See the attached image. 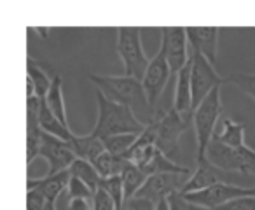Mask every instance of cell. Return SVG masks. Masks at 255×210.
Returning a JSON list of instances; mask_svg holds the SVG:
<instances>
[{
    "label": "cell",
    "instance_id": "5",
    "mask_svg": "<svg viewBox=\"0 0 255 210\" xmlns=\"http://www.w3.org/2000/svg\"><path fill=\"white\" fill-rule=\"evenodd\" d=\"M206 160L229 174L255 175V149L248 146L229 147L213 137L206 151Z\"/></svg>",
    "mask_w": 255,
    "mask_h": 210
},
{
    "label": "cell",
    "instance_id": "31",
    "mask_svg": "<svg viewBox=\"0 0 255 210\" xmlns=\"http://www.w3.org/2000/svg\"><path fill=\"white\" fill-rule=\"evenodd\" d=\"M47 205V198L37 189H28L26 193V210H44Z\"/></svg>",
    "mask_w": 255,
    "mask_h": 210
},
{
    "label": "cell",
    "instance_id": "17",
    "mask_svg": "<svg viewBox=\"0 0 255 210\" xmlns=\"http://www.w3.org/2000/svg\"><path fill=\"white\" fill-rule=\"evenodd\" d=\"M245 130H247L245 123L234 121V119H231V118H224V119H220L219 126H217L215 137L220 142L229 147H245L247 146Z\"/></svg>",
    "mask_w": 255,
    "mask_h": 210
},
{
    "label": "cell",
    "instance_id": "28",
    "mask_svg": "<svg viewBox=\"0 0 255 210\" xmlns=\"http://www.w3.org/2000/svg\"><path fill=\"white\" fill-rule=\"evenodd\" d=\"M100 188L105 189L107 195H109L110 198L114 200L117 210H121V207H123L124 202H126V196H124V186H123V179H121V175L103 179L102 186H100Z\"/></svg>",
    "mask_w": 255,
    "mask_h": 210
},
{
    "label": "cell",
    "instance_id": "13",
    "mask_svg": "<svg viewBox=\"0 0 255 210\" xmlns=\"http://www.w3.org/2000/svg\"><path fill=\"white\" fill-rule=\"evenodd\" d=\"M185 28H187V39L191 49L203 54L206 60H210L215 65L217 54H219V26H185Z\"/></svg>",
    "mask_w": 255,
    "mask_h": 210
},
{
    "label": "cell",
    "instance_id": "36",
    "mask_svg": "<svg viewBox=\"0 0 255 210\" xmlns=\"http://www.w3.org/2000/svg\"><path fill=\"white\" fill-rule=\"evenodd\" d=\"M185 202H187V200H185ZM187 210H215V209H208V207H201V205H196V203L187 202Z\"/></svg>",
    "mask_w": 255,
    "mask_h": 210
},
{
    "label": "cell",
    "instance_id": "21",
    "mask_svg": "<svg viewBox=\"0 0 255 210\" xmlns=\"http://www.w3.org/2000/svg\"><path fill=\"white\" fill-rule=\"evenodd\" d=\"M46 103H47V107L51 109V112L61 121V125L70 128V126H68V118H67V105H65L63 79H61V75H54L53 77V84H51V89L46 96Z\"/></svg>",
    "mask_w": 255,
    "mask_h": 210
},
{
    "label": "cell",
    "instance_id": "29",
    "mask_svg": "<svg viewBox=\"0 0 255 210\" xmlns=\"http://www.w3.org/2000/svg\"><path fill=\"white\" fill-rule=\"evenodd\" d=\"M67 193H68V200H93V196H95V191L84 181L74 177V175L70 177Z\"/></svg>",
    "mask_w": 255,
    "mask_h": 210
},
{
    "label": "cell",
    "instance_id": "16",
    "mask_svg": "<svg viewBox=\"0 0 255 210\" xmlns=\"http://www.w3.org/2000/svg\"><path fill=\"white\" fill-rule=\"evenodd\" d=\"M70 177V170L60 172L54 175H46V177H28L26 179V189H37L46 196L47 202L56 203L61 193L67 191Z\"/></svg>",
    "mask_w": 255,
    "mask_h": 210
},
{
    "label": "cell",
    "instance_id": "33",
    "mask_svg": "<svg viewBox=\"0 0 255 210\" xmlns=\"http://www.w3.org/2000/svg\"><path fill=\"white\" fill-rule=\"evenodd\" d=\"M121 210H156V203L150 202V200L135 196V198L126 200L124 205L121 207Z\"/></svg>",
    "mask_w": 255,
    "mask_h": 210
},
{
    "label": "cell",
    "instance_id": "4",
    "mask_svg": "<svg viewBox=\"0 0 255 210\" xmlns=\"http://www.w3.org/2000/svg\"><path fill=\"white\" fill-rule=\"evenodd\" d=\"M116 51L124 65L126 75L142 81L150 63L142 46V28H138V26H119L117 28Z\"/></svg>",
    "mask_w": 255,
    "mask_h": 210
},
{
    "label": "cell",
    "instance_id": "34",
    "mask_svg": "<svg viewBox=\"0 0 255 210\" xmlns=\"http://www.w3.org/2000/svg\"><path fill=\"white\" fill-rule=\"evenodd\" d=\"M168 203H170V210H187V202L182 196V193H175L168 198Z\"/></svg>",
    "mask_w": 255,
    "mask_h": 210
},
{
    "label": "cell",
    "instance_id": "8",
    "mask_svg": "<svg viewBox=\"0 0 255 210\" xmlns=\"http://www.w3.org/2000/svg\"><path fill=\"white\" fill-rule=\"evenodd\" d=\"M161 49L171 68V74L177 75L182 68L187 65L191 58V46L187 39V28L185 26H163L161 28Z\"/></svg>",
    "mask_w": 255,
    "mask_h": 210
},
{
    "label": "cell",
    "instance_id": "12",
    "mask_svg": "<svg viewBox=\"0 0 255 210\" xmlns=\"http://www.w3.org/2000/svg\"><path fill=\"white\" fill-rule=\"evenodd\" d=\"M191 175L184 174H159V175H150L143 188L138 191L140 198L150 200L154 203H159L163 200H168L175 193H182L185 182Z\"/></svg>",
    "mask_w": 255,
    "mask_h": 210
},
{
    "label": "cell",
    "instance_id": "7",
    "mask_svg": "<svg viewBox=\"0 0 255 210\" xmlns=\"http://www.w3.org/2000/svg\"><path fill=\"white\" fill-rule=\"evenodd\" d=\"M191 60H192V72H191L192 107L196 109L213 89L220 88L224 84V77L215 70L212 61L206 60L203 54L196 53L192 49H191Z\"/></svg>",
    "mask_w": 255,
    "mask_h": 210
},
{
    "label": "cell",
    "instance_id": "35",
    "mask_svg": "<svg viewBox=\"0 0 255 210\" xmlns=\"http://www.w3.org/2000/svg\"><path fill=\"white\" fill-rule=\"evenodd\" d=\"M67 210H93V200H68Z\"/></svg>",
    "mask_w": 255,
    "mask_h": 210
},
{
    "label": "cell",
    "instance_id": "38",
    "mask_svg": "<svg viewBox=\"0 0 255 210\" xmlns=\"http://www.w3.org/2000/svg\"><path fill=\"white\" fill-rule=\"evenodd\" d=\"M44 210H56V203L47 202V205H46V209H44Z\"/></svg>",
    "mask_w": 255,
    "mask_h": 210
},
{
    "label": "cell",
    "instance_id": "27",
    "mask_svg": "<svg viewBox=\"0 0 255 210\" xmlns=\"http://www.w3.org/2000/svg\"><path fill=\"white\" fill-rule=\"evenodd\" d=\"M224 84H233L238 89L255 100V74L252 72H234V74L224 77Z\"/></svg>",
    "mask_w": 255,
    "mask_h": 210
},
{
    "label": "cell",
    "instance_id": "1",
    "mask_svg": "<svg viewBox=\"0 0 255 210\" xmlns=\"http://www.w3.org/2000/svg\"><path fill=\"white\" fill-rule=\"evenodd\" d=\"M88 77L95 84V88L98 91H102L109 100L131 109L136 114V118L145 126L154 121L156 111L150 107L142 81H138L135 77H129V75L88 74Z\"/></svg>",
    "mask_w": 255,
    "mask_h": 210
},
{
    "label": "cell",
    "instance_id": "14",
    "mask_svg": "<svg viewBox=\"0 0 255 210\" xmlns=\"http://www.w3.org/2000/svg\"><path fill=\"white\" fill-rule=\"evenodd\" d=\"M229 172H224L220 168H217L215 165H212L208 160L198 161V168L191 174V177L187 179L184 189H182V195H187V193H196L201 191V189H206L210 186L215 184H222V182H227V177H229Z\"/></svg>",
    "mask_w": 255,
    "mask_h": 210
},
{
    "label": "cell",
    "instance_id": "26",
    "mask_svg": "<svg viewBox=\"0 0 255 210\" xmlns=\"http://www.w3.org/2000/svg\"><path fill=\"white\" fill-rule=\"evenodd\" d=\"M136 140H138L136 133H121V135H114L110 139L103 140V144H105V149L109 153L126 158V154L131 151V147L135 146Z\"/></svg>",
    "mask_w": 255,
    "mask_h": 210
},
{
    "label": "cell",
    "instance_id": "32",
    "mask_svg": "<svg viewBox=\"0 0 255 210\" xmlns=\"http://www.w3.org/2000/svg\"><path fill=\"white\" fill-rule=\"evenodd\" d=\"M215 210H255V196H245V198L234 200L222 207H217Z\"/></svg>",
    "mask_w": 255,
    "mask_h": 210
},
{
    "label": "cell",
    "instance_id": "22",
    "mask_svg": "<svg viewBox=\"0 0 255 210\" xmlns=\"http://www.w3.org/2000/svg\"><path fill=\"white\" fill-rule=\"evenodd\" d=\"M147 175H159V174H184L191 175L192 172H189V168L178 165L177 161H173L170 156H166L164 153H161L159 149L156 151V154L152 156V160L142 168Z\"/></svg>",
    "mask_w": 255,
    "mask_h": 210
},
{
    "label": "cell",
    "instance_id": "10",
    "mask_svg": "<svg viewBox=\"0 0 255 210\" xmlns=\"http://www.w3.org/2000/svg\"><path fill=\"white\" fill-rule=\"evenodd\" d=\"M171 75L173 74H171V68H170V65H168L166 56H164V51L159 47L157 53L154 54V58H150V63H149V67H147V72L142 79L147 100H149L150 107H152L154 111H156L157 102H159V98L163 96Z\"/></svg>",
    "mask_w": 255,
    "mask_h": 210
},
{
    "label": "cell",
    "instance_id": "30",
    "mask_svg": "<svg viewBox=\"0 0 255 210\" xmlns=\"http://www.w3.org/2000/svg\"><path fill=\"white\" fill-rule=\"evenodd\" d=\"M93 210H117V207L105 189L100 188L93 196Z\"/></svg>",
    "mask_w": 255,
    "mask_h": 210
},
{
    "label": "cell",
    "instance_id": "24",
    "mask_svg": "<svg viewBox=\"0 0 255 210\" xmlns=\"http://www.w3.org/2000/svg\"><path fill=\"white\" fill-rule=\"evenodd\" d=\"M95 168L98 170V174L102 175V179H109V177H116L121 175L123 170L126 168L128 160L124 156H116V154L105 151L103 154H100L95 161H93Z\"/></svg>",
    "mask_w": 255,
    "mask_h": 210
},
{
    "label": "cell",
    "instance_id": "11",
    "mask_svg": "<svg viewBox=\"0 0 255 210\" xmlns=\"http://www.w3.org/2000/svg\"><path fill=\"white\" fill-rule=\"evenodd\" d=\"M47 163V175H54L65 172L72 167L77 156L72 149L70 142L61 140L58 137H53L44 132L42 146H40V156Z\"/></svg>",
    "mask_w": 255,
    "mask_h": 210
},
{
    "label": "cell",
    "instance_id": "23",
    "mask_svg": "<svg viewBox=\"0 0 255 210\" xmlns=\"http://www.w3.org/2000/svg\"><path fill=\"white\" fill-rule=\"evenodd\" d=\"M121 179H123V186H124V196H126V200H129L138 195V191L143 188V184L147 182L149 175L140 167H136L135 163L128 161L126 168H124L123 174H121Z\"/></svg>",
    "mask_w": 255,
    "mask_h": 210
},
{
    "label": "cell",
    "instance_id": "18",
    "mask_svg": "<svg viewBox=\"0 0 255 210\" xmlns=\"http://www.w3.org/2000/svg\"><path fill=\"white\" fill-rule=\"evenodd\" d=\"M70 146H72V149H74L75 156L81 158V160L91 161V163L100 154H103L107 151L103 140L93 137L91 133H88V135H74Z\"/></svg>",
    "mask_w": 255,
    "mask_h": 210
},
{
    "label": "cell",
    "instance_id": "15",
    "mask_svg": "<svg viewBox=\"0 0 255 210\" xmlns=\"http://www.w3.org/2000/svg\"><path fill=\"white\" fill-rule=\"evenodd\" d=\"M191 72H192V60L189 58L187 65L178 72L177 84H175V96H173V109L184 118L192 119V82H191Z\"/></svg>",
    "mask_w": 255,
    "mask_h": 210
},
{
    "label": "cell",
    "instance_id": "9",
    "mask_svg": "<svg viewBox=\"0 0 255 210\" xmlns=\"http://www.w3.org/2000/svg\"><path fill=\"white\" fill-rule=\"evenodd\" d=\"M182 196L189 203L208 207V209H217V207H222L229 202H234V200L245 198V196H255V188H243V186L222 182V184L210 186V188L201 189V191L187 193V195Z\"/></svg>",
    "mask_w": 255,
    "mask_h": 210
},
{
    "label": "cell",
    "instance_id": "19",
    "mask_svg": "<svg viewBox=\"0 0 255 210\" xmlns=\"http://www.w3.org/2000/svg\"><path fill=\"white\" fill-rule=\"evenodd\" d=\"M26 74H28L26 81H30L33 84L35 96L40 100H46L51 84H53V77H49V74L40 65V61H35L32 56L26 58Z\"/></svg>",
    "mask_w": 255,
    "mask_h": 210
},
{
    "label": "cell",
    "instance_id": "20",
    "mask_svg": "<svg viewBox=\"0 0 255 210\" xmlns=\"http://www.w3.org/2000/svg\"><path fill=\"white\" fill-rule=\"evenodd\" d=\"M39 123H40L42 132L49 133V135H53V137H58V139H61V140H67V142H72V139H74V135H75L70 128H67L65 125H61L60 119L51 112V109L47 107L46 100H42Z\"/></svg>",
    "mask_w": 255,
    "mask_h": 210
},
{
    "label": "cell",
    "instance_id": "2",
    "mask_svg": "<svg viewBox=\"0 0 255 210\" xmlns=\"http://www.w3.org/2000/svg\"><path fill=\"white\" fill-rule=\"evenodd\" d=\"M95 96L96 105H98V119H96L95 128L89 132L93 137L107 140L114 135H121V133L140 135L145 130V125L136 118V114L129 107L112 102L98 89H96Z\"/></svg>",
    "mask_w": 255,
    "mask_h": 210
},
{
    "label": "cell",
    "instance_id": "37",
    "mask_svg": "<svg viewBox=\"0 0 255 210\" xmlns=\"http://www.w3.org/2000/svg\"><path fill=\"white\" fill-rule=\"evenodd\" d=\"M156 210H170V203H168V200H163V202L156 203Z\"/></svg>",
    "mask_w": 255,
    "mask_h": 210
},
{
    "label": "cell",
    "instance_id": "3",
    "mask_svg": "<svg viewBox=\"0 0 255 210\" xmlns=\"http://www.w3.org/2000/svg\"><path fill=\"white\" fill-rule=\"evenodd\" d=\"M224 112L220 88H215L192 112V126H194L196 139V163L206 160V151L215 137L220 116Z\"/></svg>",
    "mask_w": 255,
    "mask_h": 210
},
{
    "label": "cell",
    "instance_id": "25",
    "mask_svg": "<svg viewBox=\"0 0 255 210\" xmlns=\"http://www.w3.org/2000/svg\"><path fill=\"white\" fill-rule=\"evenodd\" d=\"M68 170H70V175H74V177L84 181L95 193L98 191L100 186H102L103 179H102V175L98 174V170H96L95 165H93L91 161H86V160L77 158V160L72 163V167L68 168Z\"/></svg>",
    "mask_w": 255,
    "mask_h": 210
},
{
    "label": "cell",
    "instance_id": "6",
    "mask_svg": "<svg viewBox=\"0 0 255 210\" xmlns=\"http://www.w3.org/2000/svg\"><path fill=\"white\" fill-rule=\"evenodd\" d=\"M191 123L192 119L180 116L173 107L168 111L166 109L156 111L154 121L149 123L154 126V132H156V147L166 156H175L178 153V147H180L182 135Z\"/></svg>",
    "mask_w": 255,
    "mask_h": 210
}]
</instances>
